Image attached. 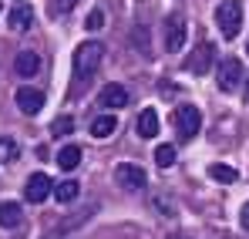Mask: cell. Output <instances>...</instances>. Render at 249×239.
<instances>
[{
	"mask_svg": "<svg viewBox=\"0 0 249 239\" xmlns=\"http://www.w3.org/2000/svg\"><path fill=\"white\" fill-rule=\"evenodd\" d=\"M101 54H105V47H101L98 40H81V44L74 47V61H71V68H74V81H78V84L88 81L94 71H98Z\"/></svg>",
	"mask_w": 249,
	"mask_h": 239,
	"instance_id": "obj_1",
	"label": "cell"
},
{
	"mask_svg": "<svg viewBox=\"0 0 249 239\" xmlns=\"http://www.w3.org/2000/svg\"><path fill=\"white\" fill-rule=\"evenodd\" d=\"M215 24H219L222 37L232 40L243 31V3H239V0H222V3L215 7Z\"/></svg>",
	"mask_w": 249,
	"mask_h": 239,
	"instance_id": "obj_2",
	"label": "cell"
},
{
	"mask_svg": "<svg viewBox=\"0 0 249 239\" xmlns=\"http://www.w3.org/2000/svg\"><path fill=\"white\" fill-rule=\"evenodd\" d=\"M172 125H175V131H178L182 138H196L199 128H202V111H199L196 105H178V108L172 111Z\"/></svg>",
	"mask_w": 249,
	"mask_h": 239,
	"instance_id": "obj_3",
	"label": "cell"
},
{
	"mask_svg": "<svg viewBox=\"0 0 249 239\" xmlns=\"http://www.w3.org/2000/svg\"><path fill=\"white\" fill-rule=\"evenodd\" d=\"M215 81H219L222 91H236L243 84V64L236 57H222L219 68H215Z\"/></svg>",
	"mask_w": 249,
	"mask_h": 239,
	"instance_id": "obj_4",
	"label": "cell"
},
{
	"mask_svg": "<svg viewBox=\"0 0 249 239\" xmlns=\"http://www.w3.org/2000/svg\"><path fill=\"white\" fill-rule=\"evenodd\" d=\"M47 196H54V182H51V175H44V172H34V175L27 179V185H24V199L34 202V205H41Z\"/></svg>",
	"mask_w": 249,
	"mask_h": 239,
	"instance_id": "obj_5",
	"label": "cell"
},
{
	"mask_svg": "<svg viewBox=\"0 0 249 239\" xmlns=\"http://www.w3.org/2000/svg\"><path fill=\"white\" fill-rule=\"evenodd\" d=\"M185 47V17L182 14H172L165 20V51H182Z\"/></svg>",
	"mask_w": 249,
	"mask_h": 239,
	"instance_id": "obj_6",
	"label": "cell"
},
{
	"mask_svg": "<svg viewBox=\"0 0 249 239\" xmlns=\"http://www.w3.org/2000/svg\"><path fill=\"white\" fill-rule=\"evenodd\" d=\"M212 57H215V47H212L209 40H202V44L192 51V57L185 61V71H192V74H206L209 68H212Z\"/></svg>",
	"mask_w": 249,
	"mask_h": 239,
	"instance_id": "obj_7",
	"label": "cell"
},
{
	"mask_svg": "<svg viewBox=\"0 0 249 239\" xmlns=\"http://www.w3.org/2000/svg\"><path fill=\"white\" fill-rule=\"evenodd\" d=\"M115 182L135 192V189L145 185V168H138V165H131V162H122V165L115 168Z\"/></svg>",
	"mask_w": 249,
	"mask_h": 239,
	"instance_id": "obj_8",
	"label": "cell"
},
{
	"mask_svg": "<svg viewBox=\"0 0 249 239\" xmlns=\"http://www.w3.org/2000/svg\"><path fill=\"white\" fill-rule=\"evenodd\" d=\"M31 24H34V7L31 3H14L7 10V27L10 31H31Z\"/></svg>",
	"mask_w": 249,
	"mask_h": 239,
	"instance_id": "obj_9",
	"label": "cell"
},
{
	"mask_svg": "<svg viewBox=\"0 0 249 239\" xmlns=\"http://www.w3.org/2000/svg\"><path fill=\"white\" fill-rule=\"evenodd\" d=\"M17 108L24 111V115H37L44 108V94L37 88H31V84H24V88H17Z\"/></svg>",
	"mask_w": 249,
	"mask_h": 239,
	"instance_id": "obj_10",
	"label": "cell"
},
{
	"mask_svg": "<svg viewBox=\"0 0 249 239\" xmlns=\"http://www.w3.org/2000/svg\"><path fill=\"white\" fill-rule=\"evenodd\" d=\"M37 71H41V54L37 51H20L14 57V74L17 78H34Z\"/></svg>",
	"mask_w": 249,
	"mask_h": 239,
	"instance_id": "obj_11",
	"label": "cell"
},
{
	"mask_svg": "<svg viewBox=\"0 0 249 239\" xmlns=\"http://www.w3.org/2000/svg\"><path fill=\"white\" fill-rule=\"evenodd\" d=\"M98 105H105L108 111H118V108L128 105V91H124L122 84H105L101 94H98Z\"/></svg>",
	"mask_w": 249,
	"mask_h": 239,
	"instance_id": "obj_12",
	"label": "cell"
},
{
	"mask_svg": "<svg viewBox=\"0 0 249 239\" xmlns=\"http://www.w3.org/2000/svg\"><path fill=\"white\" fill-rule=\"evenodd\" d=\"M135 131H138L142 138H155V135H159V115H155V108H145V111L138 115Z\"/></svg>",
	"mask_w": 249,
	"mask_h": 239,
	"instance_id": "obj_13",
	"label": "cell"
},
{
	"mask_svg": "<svg viewBox=\"0 0 249 239\" xmlns=\"http://www.w3.org/2000/svg\"><path fill=\"white\" fill-rule=\"evenodd\" d=\"M115 128H118V118L111 111L108 115H98V118H91V138H111Z\"/></svg>",
	"mask_w": 249,
	"mask_h": 239,
	"instance_id": "obj_14",
	"label": "cell"
},
{
	"mask_svg": "<svg viewBox=\"0 0 249 239\" xmlns=\"http://www.w3.org/2000/svg\"><path fill=\"white\" fill-rule=\"evenodd\" d=\"M54 162H57V168H64V172H74V168L81 165V148H78V145H64V148L54 155Z\"/></svg>",
	"mask_w": 249,
	"mask_h": 239,
	"instance_id": "obj_15",
	"label": "cell"
},
{
	"mask_svg": "<svg viewBox=\"0 0 249 239\" xmlns=\"http://www.w3.org/2000/svg\"><path fill=\"white\" fill-rule=\"evenodd\" d=\"M78 192H81V182H74V179H64V182L54 185V199L61 202V205L74 202V199H78Z\"/></svg>",
	"mask_w": 249,
	"mask_h": 239,
	"instance_id": "obj_16",
	"label": "cell"
},
{
	"mask_svg": "<svg viewBox=\"0 0 249 239\" xmlns=\"http://www.w3.org/2000/svg\"><path fill=\"white\" fill-rule=\"evenodd\" d=\"M17 222H20V205L17 202H0V226L14 229Z\"/></svg>",
	"mask_w": 249,
	"mask_h": 239,
	"instance_id": "obj_17",
	"label": "cell"
},
{
	"mask_svg": "<svg viewBox=\"0 0 249 239\" xmlns=\"http://www.w3.org/2000/svg\"><path fill=\"white\" fill-rule=\"evenodd\" d=\"M209 175H212L215 182H226V185H232V182L239 179V172H236L232 165H219V162H215V165H209Z\"/></svg>",
	"mask_w": 249,
	"mask_h": 239,
	"instance_id": "obj_18",
	"label": "cell"
},
{
	"mask_svg": "<svg viewBox=\"0 0 249 239\" xmlns=\"http://www.w3.org/2000/svg\"><path fill=\"white\" fill-rule=\"evenodd\" d=\"M17 159H20V145L14 138H0V162L10 165V162H17Z\"/></svg>",
	"mask_w": 249,
	"mask_h": 239,
	"instance_id": "obj_19",
	"label": "cell"
},
{
	"mask_svg": "<svg viewBox=\"0 0 249 239\" xmlns=\"http://www.w3.org/2000/svg\"><path fill=\"white\" fill-rule=\"evenodd\" d=\"M74 131V118L71 115H57V118L51 121V135L54 138H64V135H71Z\"/></svg>",
	"mask_w": 249,
	"mask_h": 239,
	"instance_id": "obj_20",
	"label": "cell"
},
{
	"mask_svg": "<svg viewBox=\"0 0 249 239\" xmlns=\"http://www.w3.org/2000/svg\"><path fill=\"white\" fill-rule=\"evenodd\" d=\"M155 165L159 168H172L175 165V145H159L155 148Z\"/></svg>",
	"mask_w": 249,
	"mask_h": 239,
	"instance_id": "obj_21",
	"label": "cell"
},
{
	"mask_svg": "<svg viewBox=\"0 0 249 239\" xmlns=\"http://www.w3.org/2000/svg\"><path fill=\"white\" fill-rule=\"evenodd\" d=\"M84 27H88V31H101V27H105V10L94 7V10L84 17Z\"/></svg>",
	"mask_w": 249,
	"mask_h": 239,
	"instance_id": "obj_22",
	"label": "cell"
},
{
	"mask_svg": "<svg viewBox=\"0 0 249 239\" xmlns=\"http://www.w3.org/2000/svg\"><path fill=\"white\" fill-rule=\"evenodd\" d=\"M78 7V0H54L51 3V10H54V17H64L68 10H74Z\"/></svg>",
	"mask_w": 249,
	"mask_h": 239,
	"instance_id": "obj_23",
	"label": "cell"
},
{
	"mask_svg": "<svg viewBox=\"0 0 249 239\" xmlns=\"http://www.w3.org/2000/svg\"><path fill=\"white\" fill-rule=\"evenodd\" d=\"M239 222H243V229H249V202L239 209Z\"/></svg>",
	"mask_w": 249,
	"mask_h": 239,
	"instance_id": "obj_24",
	"label": "cell"
},
{
	"mask_svg": "<svg viewBox=\"0 0 249 239\" xmlns=\"http://www.w3.org/2000/svg\"><path fill=\"white\" fill-rule=\"evenodd\" d=\"M246 98H249V84H246Z\"/></svg>",
	"mask_w": 249,
	"mask_h": 239,
	"instance_id": "obj_25",
	"label": "cell"
},
{
	"mask_svg": "<svg viewBox=\"0 0 249 239\" xmlns=\"http://www.w3.org/2000/svg\"><path fill=\"white\" fill-rule=\"evenodd\" d=\"M246 51H249V44H246Z\"/></svg>",
	"mask_w": 249,
	"mask_h": 239,
	"instance_id": "obj_26",
	"label": "cell"
}]
</instances>
